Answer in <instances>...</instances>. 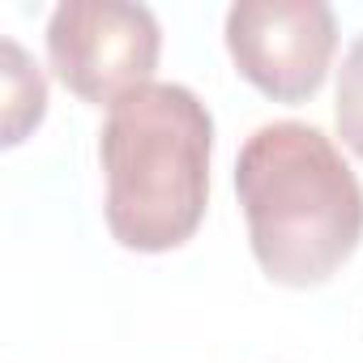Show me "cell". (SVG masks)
<instances>
[{"mask_svg":"<svg viewBox=\"0 0 363 363\" xmlns=\"http://www.w3.org/2000/svg\"><path fill=\"white\" fill-rule=\"evenodd\" d=\"M235 193L252 257L278 286H325L363 244V184L316 124L274 120L248 133Z\"/></svg>","mask_w":363,"mask_h":363,"instance_id":"obj_1","label":"cell"},{"mask_svg":"<svg viewBox=\"0 0 363 363\" xmlns=\"http://www.w3.org/2000/svg\"><path fill=\"white\" fill-rule=\"evenodd\" d=\"M162 26L128 0H60L48 18V65L69 94L90 107H116L154 82Z\"/></svg>","mask_w":363,"mask_h":363,"instance_id":"obj_3","label":"cell"},{"mask_svg":"<svg viewBox=\"0 0 363 363\" xmlns=\"http://www.w3.org/2000/svg\"><path fill=\"white\" fill-rule=\"evenodd\" d=\"M333 124L342 145L363 158V35L346 48L337 69V94H333Z\"/></svg>","mask_w":363,"mask_h":363,"instance_id":"obj_6","label":"cell"},{"mask_svg":"<svg viewBox=\"0 0 363 363\" xmlns=\"http://www.w3.org/2000/svg\"><path fill=\"white\" fill-rule=\"evenodd\" d=\"M214 116L179 82H150L120 99L99 133L107 179L103 218L128 252L184 248L210 206Z\"/></svg>","mask_w":363,"mask_h":363,"instance_id":"obj_2","label":"cell"},{"mask_svg":"<svg viewBox=\"0 0 363 363\" xmlns=\"http://www.w3.org/2000/svg\"><path fill=\"white\" fill-rule=\"evenodd\" d=\"M0 73H5V145H22L48 116V77L13 39H0Z\"/></svg>","mask_w":363,"mask_h":363,"instance_id":"obj_5","label":"cell"},{"mask_svg":"<svg viewBox=\"0 0 363 363\" xmlns=\"http://www.w3.org/2000/svg\"><path fill=\"white\" fill-rule=\"evenodd\" d=\"M223 39L252 90L274 103H303L333 69L337 18L325 0H235Z\"/></svg>","mask_w":363,"mask_h":363,"instance_id":"obj_4","label":"cell"}]
</instances>
